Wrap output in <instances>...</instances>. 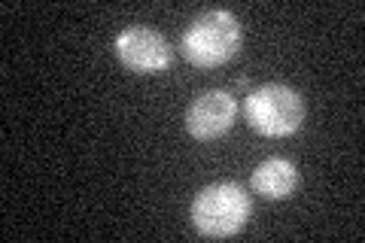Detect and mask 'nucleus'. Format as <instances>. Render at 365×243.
Returning <instances> with one entry per match:
<instances>
[{
	"label": "nucleus",
	"instance_id": "7ed1b4c3",
	"mask_svg": "<svg viewBox=\"0 0 365 243\" xmlns=\"http://www.w3.org/2000/svg\"><path fill=\"white\" fill-rule=\"evenodd\" d=\"M250 219V195L237 182H213L192 201V222L204 237H232Z\"/></svg>",
	"mask_w": 365,
	"mask_h": 243
},
{
	"label": "nucleus",
	"instance_id": "f257e3e1",
	"mask_svg": "<svg viewBox=\"0 0 365 243\" xmlns=\"http://www.w3.org/2000/svg\"><path fill=\"white\" fill-rule=\"evenodd\" d=\"M180 49L195 67H220L241 49V25L228 9H207L186 28Z\"/></svg>",
	"mask_w": 365,
	"mask_h": 243
},
{
	"label": "nucleus",
	"instance_id": "423d86ee",
	"mask_svg": "<svg viewBox=\"0 0 365 243\" xmlns=\"http://www.w3.org/2000/svg\"><path fill=\"white\" fill-rule=\"evenodd\" d=\"M295 186H299V170L289 158H268L253 170V189L268 201L289 198Z\"/></svg>",
	"mask_w": 365,
	"mask_h": 243
},
{
	"label": "nucleus",
	"instance_id": "39448f33",
	"mask_svg": "<svg viewBox=\"0 0 365 243\" xmlns=\"http://www.w3.org/2000/svg\"><path fill=\"white\" fill-rule=\"evenodd\" d=\"M235 115H237V100L232 91H222V88L204 91V95H198L189 103L186 131L192 137H198V140H216V137H222L235 125Z\"/></svg>",
	"mask_w": 365,
	"mask_h": 243
},
{
	"label": "nucleus",
	"instance_id": "20e7f679",
	"mask_svg": "<svg viewBox=\"0 0 365 243\" xmlns=\"http://www.w3.org/2000/svg\"><path fill=\"white\" fill-rule=\"evenodd\" d=\"M119 61L134 73H162L170 67V46L158 31L153 28H125L113 40Z\"/></svg>",
	"mask_w": 365,
	"mask_h": 243
},
{
	"label": "nucleus",
	"instance_id": "f03ea898",
	"mask_svg": "<svg viewBox=\"0 0 365 243\" xmlns=\"http://www.w3.org/2000/svg\"><path fill=\"white\" fill-rule=\"evenodd\" d=\"M244 115L259 134L289 137L304 125V98L283 83H268L247 95Z\"/></svg>",
	"mask_w": 365,
	"mask_h": 243
}]
</instances>
